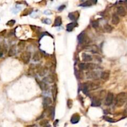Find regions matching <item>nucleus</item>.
I'll return each mask as SVG.
<instances>
[{"label":"nucleus","instance_id":"obj_20","mask_svg":"<svg viewBox=\"0 0 127 127\" xmlns=\"http://www.w3.org/2000/svg\"><path fill=\"white\" fill-rule=\"evenodd\" d=\"M16 46L12 45L10 49L9 50L8 52V56H12L14 55H16Z\"/></svg>","mask_w":127,"mask_h":127},{"label":"nucleus","instance_id":"obj_16","mask_svg":"<svg viewBox=\"0 0 127 127\" xmlns=\"http://www.w3.org/2000/svg\"><path fill=\"white\" fill-rule=\"evenodd\" d=\"M120 22V19L118 15L116 14H114L112 15V23L114 25H117Z\"/></svg>","mask_w":127,"mask_h":127},{"label":"nucleus","instance_id":"obj_26","mask_svg":"<svg viewBox=\"0 0 127 127\" xmlns=\"http://www.w3.org/2000/svg\"><path fill=\"white\" fill-rule=\"evenodd\" d=\"M25 42L23 41V40H21V41L19 42L18 44V48H19V50H22L24 48V47H25Z\"/></svg>","mask_w":127,"mask_h":127},{"label":"nucleus","instance_id":"obj_25","mask_svg":"<svg viewBox=\"0 0 127 127\" xmlns=\"http://www.w3.org/2000/svg\"><path fill=\"white\" fill-rule=\"evenodd\" d=\"M103 29H104V30H105V31L106 32L108 33H110L113 30L112 27L110 25H109V24H105V25H104Z\"/></svg>","mask_w":127,"mask_h":127},{"label":"nucleus","instance_id":"obj_22","mask_svg":"<svg viewBox=\"0 0 127 127\" xmlns=\"http://www.w3.org/2000/svg\"><path fill=\"white\" fill-rule=\"evenodd\" d=\"M96 68V65L92 63H85V70H92Z\"/></svg>","mask_w":127,"mask_h":127},{"label":"nucleus","instance_id":"obj_7","mask_svg":"<svg viewBox=\"0 0 127 127\" xmlns=\"http://www.w3.org/2000/svg\"><path fill=\"white\" fill-rule=\"evenodd\" d=\"M101 105V99H99L97 97L94 96L92 98V106L93 107H98Z\"/></svg>","mask_w":127,"mask_h":127},{"label":"nucleus","instance_id":"obj_1","mask_svg":"<svg viewBox=\"0 0 127 127\" xmlns=\"http://www.w3.org/2000/svg\"><path fill=\"white\" fill-rule=\"evenodd\" d=\"M127 100V95L125 92L118 94L115 98V105L118 107L123 106Z\"/></svg>","mask_w":127,"mask_h":127},{"label":"nucleus","instance_id":"obj_4","mask_svg":"<svg viewBox=\"0 0 127 127\" xmlns=\"http://www.w3.org/2000/svg\"><path fill=\"white\" fill-rule=\"evenodd\" d=\"M7 45L5 42H3L0 43V56H2L4 54H5L7 52Z\"/></svg>","mask_w":127,"mask_h":127},{"label":"nucleus","instance_id":"obj_10","mask_svg":"<svg viewBox=\"0 0 127 127\" xmlns=\"http://www.w3.org/2000/svg\"><path fill=\"white\" fill-rule=\"evenodd\" d=\"M52 99L49 97H46L43 99V105L44 107V108H47L49 105L52 104Z\"/></svg>","mask_w":127,"mask_h":127},{"label":"nucleus","instance_id":"obj_8","mask_svg":"<svg viewBox=\"0 0 127 127\" xmlns=\"http://www.w3.org/2000/svg\"><path fill=\"white\" fill-rule=\"evenodd\" d=\"M86 39H87V37H86V34L84 32H81L78 37V40L79 43H83L86 42L87 40Z\"/></svg>","mask_w":127,"mask_h":127},{"label":"nucleus","instance_id":"obj_18","mask_svg":"<svg viewBox=\"0 0 127 127\" xmlns=\"http://www.w3.org/2000/svg\"><path fill=\"white\" fill-rule=\"evenodd\" d=\"M110 76V73L109 71H105L101 73V78L103 80H107L109 78Z\"/></svg>","mask_w":127,"mask_h":127},{"label":"nucleus","instance_id":"obj_35","mask_svg":"<svg viewBox=\"0 0 127 127\" xmlns=\"http://www.w3.org/2000/svg\"><path fill=\"white\" fill-rule=\"evenodd\" d=\"M27 127H37V126L36 125H32L27 126Z\"/></svg>","mask_w":127,"mask_h":127},{"label":"nucleus","instance_id":"obj_5","mask_svg":"<svg viewBox=\"0 0 127 127\" xmlns=\"http://www.w3.org/2000/svg\"><path fill=\"white\" fill-rule=\"evenodd\" d=\"M52 96H53V100H54V101H56L58 94V87H57V85H56V84H54L53 86H52Z\"/></svg>","mask_w":127,"mask_h":127},{"label":"nucleus","instance_id":"obj_3","mask_svg":"<svg viewBox=\"0 0 127 127\" xmlns=\"http://www.w3.org/2000/svg\"><path fill=\"white\" fill-rule=\"evenodd\" d=\"M113 101H114V94L111 92H109L105 97V105H110L112 103Z\"/></svg>","mask_w":127,"mask_h":127},{"label":"nucleus","instance_id":"obj_32","mask_svg":"<svg viewBox=\"0 0 127 127\" xmlns=\"http://www.w3.org/2000/svg\"><path fill=\"white\" fill-rule=\"evenodd\" d=\"M79 68L81 70H85V63H81L79 65Z\"/></svg>","mask_w":127,"mask_h":127},{"label":"nucleus","instance_id":"obj_23","mask_svg":"<svg viewBox=\"0 0 127 127\" xmlns=\"http://www.w3.org/2000/svg\"><path fill=\"white\" fill-rule=\"evenodd\" d=\"M62 24V21H61V18L60 16L56 17V19L55 20V22H54V25L53 26L55 27H58V26H60Z\"/></svg>","mask_w":127,"mask_h":127},{"label":"nucleus","instance_id":"obj_28","mask_svg":"<svg viewBox=\"0 0 127 127\" xmlns=\"http://www.w3.org/2000/svg\"><path fill=\"white\" fill-rule=\"evenodd\" d=\"M48 120H45V119H43V120H42L40 122V125H42V126H45L47 125L48 124Z\"/></svg>","mask_w":127,"mask_h":127},{"label":"nucleus","instance_id":"obj_36","mask_svg":"<svg viewBox=\"0 0 127 127\" xmlns=\"http://www.w3.org/2000/svg\"><path fill=\"white\" fill-rule=\"evenodd\" d=\"M43 127H50V126L47 125H45V126H43Z\"/></svg>","mask_w":127,"mask_h":127},{"label":"nucleus","instance_id":"obj_33","mask_svg":"<svg viewBox=\"0 0 127 127\" xmlns=\"http://www.w3.org/2000/svg\"><path fill=\"white\" fill-rule=\"evenodd\" d=\"M104 118H105V120H107V121H110V122H114V120H113V119H112V118H109V117H104Z\"/></svg>","mask_w":127,"mask_h":127},{"label":"nucleus","instance_id":"obj_14","mask_svg":"<svg viewBox=\"0 0 127 127\" xmlns=\"http://www.w3.org/2000/svg\"><path fill=\"white\" fill-rule=\"evenodd\" d=\"M38 84L40 86V88L42 91H47L48 89V86L47 83H45V82L42 81H38Z\"/></svg>","mask_w":127,"mask_h":127},{"label":"nucleus","instance_id":"obj_29","mask_svg":"<svg viewBox=\"0 0 127 127\" xmlns=\"http://www.w3.org/2000/svg\"><path fill=\"white\" fill-rule=\"evenodd\" d=\"M92 26L94 28H97L99 26V22L96 21H93V22H92Z\"/></svg>","mask_w":127,"mask_h":127},{"label":"nucleus","instance_id":"obj_17","mask_svg":"<svg viewBox=\"0 0 127 127\" xmlns=\"http://www.w3.org/2000/svg\"><path fill=\"white\" fill-rule=\"evenodd\" d=\"M77 23L76 22H71V23H70V24H67V30L68 32H71L72 31L73 29L75 27L77 26Z\"/></svg>","mask_w":127,"mask_h":127},{"label":"nucleus","instance_id":"obj_15","mask_svg":"<svg viewBox=\"0 0 127 127\" xmlns=\"http://www.w3.org/2000/svg\"><path fill=\"white\" fill-rule=\"evenodd\" d=\"M68 17L72 21H76L79 18V12H77V11L74 12H71V13L69 14Z\"/></svg>","mask_w":127,"mask_h":127},{"label":"nucleus","instance_id":"obj_31","mask_svg":"<svg viewBox=\"0 0 127 127\" xmlns=\"http://www.w3.org/2000/svg\"><path fill=\"white\" fill-rule=\"evenodd\" d=\"M67 103H68V107L69 109H71L73 106V101L71 99H68V102H67Z\"/></svg>","mask_w":127,"mask_h":127},{"label":"nucleus","instance_id":"obj_9","mask_svg":"<svg viewBox=\"0 0 127 127\" xmlns=\"http://www.w3.org/2000/svg\"><path fill=\"white\" fill-rule=\"evenodd\" d=\"M87 78L96 79L98 78V73L96 71H89L86 73Z\"/></svg>","mask_w":127,"mask_h":127},{"label":"nucleus","instance_id":"obj_27","mask_svg":"<svg viewBox=\"0 0 127 127\" xmlns=\"http://www.w3.org/2000/svg\"><path fill=\"white\" fill-rule=\"evenodd\" d=\"M92 5V2L91 1H87L83 3V4L80 5V6L86 7V6H91Z\"/></svg>","mask_w":127,"mask_h":127},{"label":"nucleus","instance_id":"obj_24","mask_svg":"<svg viewBox=\"0 0 127 127\" xmlns=\"http://www.w3.org/2000/svg\"><path fill=\"white\" fill-rule=\"evenodd\" d=\"M44 81L49 83H53L55 81V78L53 75H49L44 78Z\"/></svg>","mask_w":127,"mask_h":127},{"label":"nucleus","instance_id":"obj_13","mask_svg":"<svg viewBox=\"0 0 127 127\" xmlns=\"http://www.w3.org/2000/svg\"><path fill=\"white\" fill-rule=\"evenodd\" d=\"M84 49L86 50L89 51V52H91L92 53H96V52H97L98 48L96 45H90L84 48Z\"/></svg>","mask_w":127,"mask_h":127},{"label":"nucleus","instance_id":"obj_19","mask_svg":"<svg viewBox=\"0 0 127 127\" xmlns=\"http://www.w3.org/2000/svg\"><path fill=\"white\" fill-rule=\"evenodd\" d=\"M42 58V54L39 52H36L33 56V60L34 61H38Z\"/></svg>","mask_w":127,"mask_h":127},{"label":"nucleus","instance_id":"obj_11","mask_svg":"<svg viewBox=\"0 0 127 127\" xmlns=\"http://www.w3.org/2000/svg\"><path fill=\"white\" fill-rule=\"evenodd\" d=\"M80 120V116L78 114H75L73 115L71 118V122L73 124H76Z\"/></svg>","mask_w":127,"mask_h":127},{"label":"nucleus","instance_id":"obj_12","mask_svg":"<svg viewBox=\"0 0 127 127\" xmlns=\"http://www.w3.org/2000/svg\"><path fill=\"white\" fill-rule=\"evenodd\" d=\"M117 12L119 16H125L126 15V11L125 9V8L122 6H119L117 7Z\"/></svg>","mask_w":127,"mask_h":127},{"label":"nucleus","instance_id":"obj_30","mask_svg":"<svg viewBox=\"0 0 127 127\" xmlns=\"http://www.w3.org/2000/svg\"><path fill=\"white\" fill-rule=\"evenodd\" d=\"M16 21L14 20H10L9 21L7 22V25H9V26H13L14 24H15Z\"/></svg>","mask_w":127,"mask_h":127},{"label":"nucleus","instance_id":"obj_6","mask_svg":"<svg viewBox=\"0 0 127 127\" xmlns=\"http://www.w3.org/2000/svg\"><path fill=\"white\" fill-rule=\"evenodd\" d=\"M48 69L46 67H39L37 69V72H38V74L40 76H43L45 75L47 73Z\"/></svg>","mask_w":127,"mask_h":127},{"label":"nucleus","instance_id":"obj_34","mask_svg":"<svg viewBox=\"0 0 127 127\" xmlns=\"http://www.w3.org/2000/svg\"><path fill=\"white\" fill-rule=\"evenodd\" d=\"M65 5H62V6H61L60 7H58V10H60V11L63 10V9L64 8H65Z\"/></svg>","mask_w":127,"mask_h":127},{"label":"nucleus","instance_id":"obj_21","mask_svg":"<svg viewBox=\"0 0 127 127\" xmlns=\"http://www.w3.org/2000/svg\"><path fill=\"white\" fill-rule=\"evenodd\" d=\"M82 58H83V61H86V62H89V61H91L92 60V58L90 55L86 54V53H83L82 55Z\"/></svg>","mask_w":127,"mask_h":127},{"label":"nucleus","instance_id":"obj_2","mask_svg":"<svg viewBox=\"0 0 127 127\" xmlns=\"http://www.w3.org/2000/svg\"><path fill=\"white\" fill-rule=\"evenodd\" d=\"M31 58V53L29 52H24L21 53V59L22 61L25 64H28Z\"/></svg>","mask_w":127,"mask_h":127}]
</instances>
